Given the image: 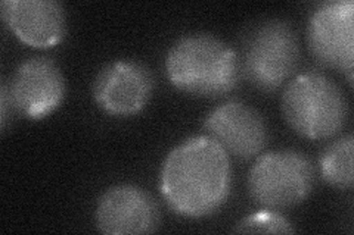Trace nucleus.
Here are the masks:
<instances>
[{
	"mask_svg": "<svg viewBox=\"0 0 354 235\" xmlns=\"http://www.w3.org/2000/svg\"><path fill=\"white\" fill-rule=\"evenodd\" d=\"M232 170L229 153L208 136L187 139L165 158L160 190L177 215L204 218L226 203Z\"/></svg>",
	"mask_w": 354,
	"mask_h": 235,
	"instance_id": "1",
	"label": "nucleus"
},
{
	"mask_svg": "<svg viewBox=\"0 0 354 235\" xmlns=\"http://www.w3.org/2000/svg\"><path fill=\"white\" fill-rule=\"evenodd\" d=\"M165 74L180 92L198 97H220L234 90L241 78L239 58L212 34L180 37L165 58Z\"/></svg>",
	"mask_w": 354,
	"mask_h": 235,
	"instance_id": "2",
	"label": "nucleus"
},
{
	"mask_svg": "<svg viewBox=\"0 0 354 235\" xmlns=\"http://www.w3.org/2000/svg\"><path fill=\"white\" fill-rule=\"evenodd\" d=\"M282 112L290 127L310 140L338 134L348 118V102L341 88L320 72L297 75L282 94Z\"/></svg>",
	"mask_w": 354,
	"mask_h": 235,
	"instance_id": "3",
	"label": "nucleus"
},
{
	"mask_svg": "<svg viewBox=\"0 0 354 235\" xmlns=\"http://www.w3.org/2000/svg\"><path fill=\"white\" fill-rule=\"evenodd\" d=\"M300 61V44L292 27L282 19H268L243 39L241 74L261 92H273L290 78Z\"/></svg>",
	"mask_w": 354,
	"mask_h": 235,
	"instance_id": "4",
	"label": "nucleus"
},
{
	"mask_svg": "<svg viewBox=\"0 0 354 235\" xmlns=\"http://www.w3.org/2000/svg\"><path fill=\"white\" fill-rule=\"evenodd\" d=\"M313 165L297 150L269 152L256 161L248 174V192L266 209L294 207L312 193Z\"/></svg>",
	"mask_w": 354,
	"mask_h": 235,
	"instance_id": "5",
	"label": "nucleus"
},
{
	"mask_svg": "<svg viewBox=\"0 0 354 235\" xmlns=\"http://www.w3.org/2000/svg\"><path fill=\"white\" fill-rule=\"evenodd\" d=\"M354 3L330 0L316 6L307 27L308 46L315 58L328 68L347 72L353 80Z\"/></svg>",
	"mask_w": 354,
	"mask_h": 235,
	"instance_id": "6",
	"label": "nucleus"
},
{
	"mask_svg": "<svg viewBox=\"0 0 354 235\" xmlns=\"http://www.w3.org/2000/svg\"><path fill=\"white\" fill-rule=\"evenodd\" d=\"M8 92L18 115L43 119L61 106L65 96V80L57 63L39 56L19 63Z\"/></svg>",
	"mask_w": 354,
	"mask_h": 235,
	"instance_id": "7",
	"label": "nucleus"
},
{
	"mask_svg": "<svg viewBox=\"0 0 354 235\" xmlns=\"http://www.w3.org/2000/svg\"><path fill=\"white\" fill-rule=\"evenodd\" d=\"M153 85L148 66L138 61H114L97 72L92 93L108 115L131 116L148 105Z\"/></svg>",
	"mask_w": 354,
	"mask_h": 235,
	"instance_id": "8",
	"label": "nucleus"
},
{
	"mask_svg": "<svg viewBox=\"0 0 354 235\" xmlns=\"http://www.w3.org/2000/svg\"><path fill=\"white\" fill-rule=\"evenodd\" d=\"M160 207L145 190L123 184L111 187L95 209L97 229L111 235L151 234L160 227Z\"/></svg>",
	"mask_w": 354,
	"mask_h": 235,
	"instance_id": "9",
	"label": "nucleus"
},
{
	"mask_svg": "<svg viewBox=\"0 0 354 235\" xmlns=\"http://www.w3.org/2000/svg\"><path fill=\"white\" fill-rule=\"evenodd\" d=\"M204 128L209 139L239 159L257 156L269 139L263 116L239 100H230L209 112Z\"/></svg>",
	"mask_w": 354,
	"mask_h": 235,
	"instance_id": "10",
	"label": "nucleus"
},
{
	"mask_svg": "<svg viewBox=\"0 0 354 235\" xmlns=\"http://www.w3.org/2000/svg\"><path fill=\"white\" fill-rule=\"evenodd\" d=\"M2 18L9 30L31 48L49 49L65 37V10L55 0H3Z\"/></svg>",
	"mask_w": 354,
	"mask_h": 235,
	"instance_id": "11",
	"label": "nucleus"
},
{
	"mask_svg": "<svg viewBox=\"0 0 354 235\" xmlns=\"http://www.w3.org/2000/svg\"><path fill=\"white\" fill-rule=\"evenodd\" d=\"M353 134L335 140L325 149L320 158V175L329 185L341 190L353 187Z\"/></svg>",
	"mask_w": 354,
	"mask_h": 235,
	"instance_id": "12",
	"label": "nucleus"
},
{
	"mask_svg": "<svg viewBox=\"0 0 354 235\" xmlns=\"http://www.w3.org/2000/svg\"><path fill=\"white\" fill-rule=\"evenodd\" d=\"M238 234H292L291 222L283 215L276 214L270 209L256 212L243 218L234 228Z\"/></svg>",
	"mask_w": 354,
	"mask_h": 235,
	"instance_id": "13",
	"label": "nucleus"
},
{
	"mask_svg": "<svg viewBox=\"0 0 354 235\" xmlns=\"http://www.w3.org/2000/svg\"><path fill=\"white\" fill-rule=\"evenodd\" d=\"M0 110H2V115H0V124H2V131H6L8 121H9V110L10 112L14 110L12 102H10V97H9L6 83H3L2 88H0Z\"/></svg>",
	"mask_w": 354,
	"mask_h": 235,
	"instance_id": "14",
	"label": "nucleus"
}]
</instances>
